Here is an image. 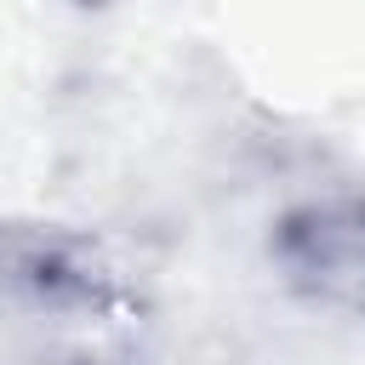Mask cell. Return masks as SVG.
<instances>
[{
  "label": "cell",
  "mask_w": 365,
  "mask_h": 365,
  "mask_svg": "<svg viewBox=\"0 0 365 365\" xmlns=\"http://www.w3.org/2000/svg\"><path fill=\"white\" fill-rule=\"evenodd\" d=\"M125 274L91 228L0 217V302L57 319H103L125 308Z\"/></svg>",
  "instance_id": "obj_1"
},
{
  "label": "cell",
  "mask_w": 365,
  "mask_h": 365,
  "mask_svg": "<svg viewBox=\"0 0 365 365\" xmlns=\"http://www.w3.org/2000/svg\"><path fill=\"white\" fill-rule=\"evenodd\" d=\"M46 365H131V359H114V354H63V359H46Z\"/></svg>",
  "instance_id": "obj_3"
},
{
  "label": "cell",
  "mask_w": 365,
  "mask_h": 365,
  "mask_svg": "<svg viewBox=\"0 0 365 365\" xmlns=\"http://www.w3.org/2000/svg\"><path fill=\"white\" fill-rule=\"evenodd\" d=\"M268 262L302 302L365 319V194L285 205L268 228Z\"/></svg>",
  "instance_id": "obj_2"
}]
</instances>
